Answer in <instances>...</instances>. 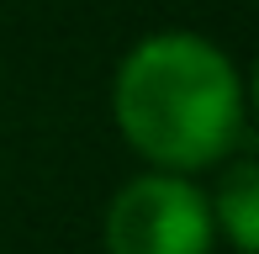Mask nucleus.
<instances>
[{
    "label": "nucleus",
    "instance_id": "2",
    "mask_svg": "<svg viewBox=\"0 0 259 254\" xmlns=\"http://www.w3.org/2000/svg\"><path fill=\"white\" fill-rule=\"evenodd\" d=\"M211 206L191 175L127 180L106 206V254H211Z\"/></svg>",
    "mask_w": 259,
    "mask_h": 254
},
{
    "label": "nucleus",
    "instance_id": "1",
    "mask_svg": "<svg viewBox=\"0 0 259 254\" xmlns=\"http://www.w3.org/2000/svg\"><path fill=\"white\" fill-rule=\"evenodd\" d=\"M122 143L164 175L228 164L249 133V101L233 59L201 32H154L133 43L111 79Z\"/></svg>",
    "mask_w": 259,
    "mask_h": 254
},
{
    "label": "nucleus",
    "instance_id": "3",
    "mask_svg": "<svg viewBox=\"0 0 259 254\" xmlns=\"http://www.w3.org/2000/svg\"><path fill=\"white\" fill-rule=\"evenodd\" d=\"M211 228L233 244V254H259V164L233 159L217 180V196H206Z\"/></svg>",
    "mask_w": 259,
    "mask_h": 254
}]
</instances>
